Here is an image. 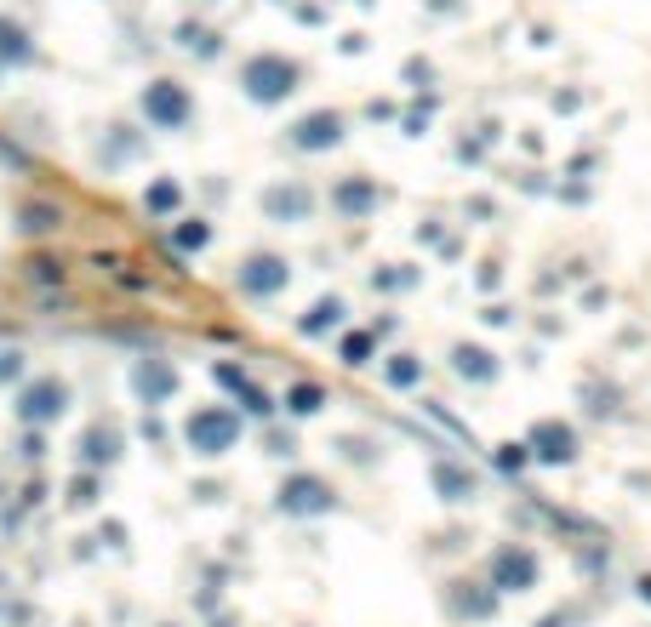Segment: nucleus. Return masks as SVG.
I'll return each mask as SVG.
<instances>
[{
	"instance_id": "f03ea898",
	"label": "nucleus",
	"mask_w": 651,
	"mask_h": 627,
	"mask_svg": "<svg viewBox=\"0 0 651 627\" xmlns=\"http://www.w3.org/2000/svg\"><path fill=\"white\" fill-rule=\"evenodd\" d=\"M326 502H332V491L320 479H291L286 485V508H326Z\"/></svg>"
},
{
	"instance_id": "7ed1b4c3",
	"label": "nucleus",
	"mask_w": 651,
	"mask_h": 627,
	"mask_svg": "<svg viewBox=\"0 0 651 627\" xmlns=\"http://www.w3.org/2000/svg\"><path fill=\"white\" fill-rule=\"evenodd\" d=\"M195 439H200V445H229V439H235V422H229V417H200L195 422Z\"/></svg>"
},
{
	"instance_id": "20e7f679",
	"label": "nucleus",
	"mask_w": 651,
	"mask_h": 627,
	"mask_svg": "<svg viewBox=\"0 0 651 627\" xmlns=\"http://www.w3.org/2000/svg\"><path fill=\"white\" fill-rule=\"evenodd\" d=\"M291 399H298V411H315V399H320V388H298V394H291Z\"/></svg>"
},
{
	"instance_id": "f257e3e1",
	"label": "nucleus",
	"mask_w": 651,
	"mask_h": 627,
	"mask_svg": "<svg viewBox=\"0 0 651 627\" xmlns=\"http://www.w3.org/2000/svg\"><path fill=\"white\" fill-rule=\"evenodd\" d=\"M537 576V564L525 559V554H515V547H508V554H498V582L503 588H525Z\"/></svg>"
}]
</instances>
